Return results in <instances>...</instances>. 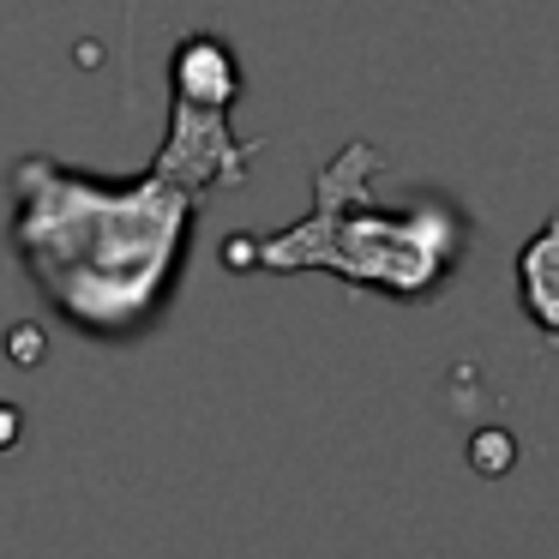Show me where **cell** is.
Here are the masks:
<instances>
[{
    "label": "cell",
    "mask_w": 559,
    "mask_h": 559,
    "mask_svg": "<svg viewBox=\"0 0 559 559\" xmlns=\"http://www.w3.org/2000/svg\"><path fill=\"white\" fill-rule=\"evenodd\" d=\"M211 181L163 151L133 181L25 157L13 169V259L91 343H133L163 319Z\"/></svg>",
    "instance_id": "1"
},
{
    "label": "cell",
    "mask_w": 559,
    "mask_h": 559,
    "mask_svg": "<svg viewBox=\"0 0 559 559\" xmlns=\"http://www.w3.org/2000/svg\"><path fill=\"white\" fill-rule=\"evenodd\" d=\"M385 169L373 145H343L313 175V211L271 235H229V271H325L349 289H373L391 301H433L457 277L469 253V211L439 187L379 199L373 175Z\"/></svg>",
    "instance_id": "2"
},
{
    "label": "cell",
    "mask_w": 559,
    "mask_h": 559,
    "mask_svg": "<svg viewBox=\"0 0 559 559\" xmlns=\"http://www.w3.org/2000/svg\"><path fill=\"white\" fill-rule=\"evenodd\" d=\"M169 91L181 103H199V109H235V97H241V61H235V49L223 37H187L175 49Z\"/></svg>",
    "instance_id": "3"
},
{
    "label": "cell",
    "mask_w": 559,
    "mask_h": 559,
    "mask_svg": "<svg viewBox=\"0 0 559 559\" xmlns=\"http://www.w3.org/2000/svg\"><path fill=\"white\" fill-rule=\"evenodd\" d=\"M518 301H523V319L547 343H559V217H547L518 247Z\"/></svg>",
    "instance_id": "4"
}]
</instances>
